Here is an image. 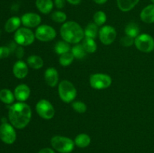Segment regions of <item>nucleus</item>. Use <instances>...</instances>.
<instances>
[{
    "instance_id": "1",
    "label": "nucleus",
    "mask_w": 154,
    "mask_h": 153,
    "mask_svg": "<svg viewBox=\"0 0 154 153\" xmlns=\"http://www.w3.org/2000/svg\"><path fill=\"white\" fill-rule=\"evenodd\" d=\"M31 118V108L24 102H18L11 106L9 108V121L11 124L16 128H24L29 123Z\"/></svg>"
},
{
    "instance_id": "32",
    "label": "nucleus",
    "mask_w": 154,
    "mask_h": 153,
    "mask_svg": "<svg viewBox=\"0 0 154 153\" xmlns=\"http://www.w3.org/2000/svg\"><path fill=\"white\" fill-rule=\"evenodd\" d=\"M120 44H121L122 46L129 47V46H132L133 44H135V38L130 37V36L125 35L120 39Z\"/></svg>"
},
{
    "instance_id": "6",
    "label": "nucleus",
    "mask_w": 154,
    "mask_h": 153,
    "mask_svg": "<svg viewBox=\"0 0 154 153\" xmlns=\"http://www.w3.org/2000/svg\"><path fill=\"white\" fill-rule=\"evenodd\" d=\"M112 79L111 76L105 74H94L90 77V84L92 88L95 89H105L111 85Z\"/></svg>"
},
{
    "instance_id": "14",
    "label": "nucleus",
    "mask_w": 154,
    "mask_h": 153,
    "mask_svg": "<svg viewBox=\"0 0 154 153\" xmlns=\"http://www.w3.org/2000/svg\"><path fill=\"white\" fill-rule=\"evenodd\" d=\"M30 95V88L26 84H20L14 89L15 98L20 102H24Z\"/></svg>"
},
{
    "instance_id": "15",
    "label": "nucleus",
    "mask_w": 154,
    "mask_h": 153,
    "mask_svg": "<svg viewBox=\"0 0 154 153\" xmlns=\"http://www.w3.org/2000/svg\"><path fill=\"white\" fill-rule=\"evenodd\" d=\"M45 80L46 83L51 87H54L58 84L59 74L54 68H49L45 72Z\"/></svg>"
},
{
    "instance_id": "7",
    "label": "nucleus",
    "mask_w": 154,
    "mask_h": 153,
    "mask_svg": "<svg viewBox=\"0 0 154 153\" xmlns=\"http://www.w3.org/2000/svg\"><path fill=\"white\" fill-rule=\"evenodd\" d=\"M135 45L141 52H150L154 50V39L148 34H141L135 38Z\"/></svg>"
},
{
    "instance_id": "19",
    "label": "nucleus",
    "mask_w": 154,
    "mask_h": 153,
    "mask_svg": "<svg viewBox=\"0 0 154 153\" xmlns=\"http://www.w3.org/2000/svg\"><path fill=\"white\" fill-rule=\"evenodd\" d=\"M139 0H117V7L123 12H128L133 9Z\"/></svg>"
},
{
    "instance_id": "12",
    "label": "nucleus",
    "mask_w": 154,
    "mask_h": 153,
    "mask_svg": "<svg viewBox=\"0 0 154 153\" xmlns=\"http://www.w3.org/2000/svg\"><path fill=\"white\" fill-rule=\"evenodd\" d=\"M42 22V18L38 14L26 13L21 17V22L27 28H35Z\"/></svg>"
},
{
    "instance_id": "31",
    "label": "nucleus",
    "mask_w": 154,
    "mask_h": 153,
    "mask_svg": "<svg viewBox=\"0 0 154 153\" xmlns=\"http://www.w3.org/2000/svg\"><path fill=\"white\" fill-rule=\"evenodd\" d=\"M72 108L78 113H84L87 111V105L82 101H75L72 103Z\"/></svg>"
},
{
    "instance_id": "38",
    "label": "nucleus",
    "mask_w": 154,
    "mask_h": 153,
    "mask_svg": "<svg viewBox=\"0 0 154 153\" xmlns=\"http://www.w3.org/2000/svg\"><path fill=\"white\" fill-rule=\"evenodd\" d=\"M96 4H103L105 3H106V2L108 0H93Z\"/></svg>"
},
{
    "instance_id": "18",
    "label": "nucleus",
    "mask_w": 154,
    "mask_h": 153,
    "mask_svg": "<svg viewBox=\"0 0 154 153\" xmlns=\"http://www.w3.org/2000/svg\"><path fill=\"white\" fill-rule=\"evenodd\" d=\"M22 23L21 22V19H20L17 16H12L9 18L5 22V30L7 32H13L17 31L19 28L20 26Z\"/></svg>"
},
{
    "instance_id": "9",
    "label": "nucleus",
    "mask_w": 154,
    "mask_h": 153,
    "mask_svg": "<svg viewBox=\"0 0 154 153\" xmlns=\"http://www.w3.org/2000/svg\"><path fill=\"white\" fill-rule=\"evenodd\" d=\"M35 35L40 41L48 42L55 38L57 36V32L51 26L42 25L36 28Z\"/></svg>"
},
{
    "instance_id": "22",
    "label": "nucleus",
    "mask_w": 154,
    "mask_h": 153,
    "mask_svg": "<svg viewBox=\"0 0 154 153\" xmlns=\"http://www.w3.org/2000/svg\"><path fill=\"white\" fill-rule=\"evenodd\" d=\"M54 50L58 55H63L66 52H70V44L65 40H59L54 46Z\"/></svg>"
},
{
    "instance_id": "5",
    "label": "nucleus",
    "mask_w": 154,
    "mask_h": 153,
    "mask_svg": "<svg viewBox=\"0 0 154 153\" xmlns=\"http://www.w3.org/2000/svg\"><path fill=\"white\" fill-rule=\"evenodd\" d=\"M14 38L15 42L20 46H29L34 42L35 35L29 28L23 27L17 30Z\"/></svg>"
},
{
    "instance_id": "35",
    "label": "nucleus",
    "mask_w": 154,
    "mask_h": 153,
    "mask_svg": "<svg viewBox=\"0 0 154 153\" xmlns=\"http://www.w3.org/2000/svg\"><path fill=\"white\" fill-rule=\"evenodd\" d=\"M54 4L57 8L62 9L65 7L66 0H54Z\"/></svg>"
},
{
    "instance_id": "2",
    "label": "nucleus",
    "mask_w": 154,
    "mask_h": 153,
    "mask_svg": "<svg viewBox=\"0 0 154 153\" xmlns=\"http://www.w3.org/2000/svg\"><path fill=\"white\" fill-rule=\"evenodd\" d=\"M60 34L63 40L69 44H78L84 39V31L75 21L64 22L60 28Z\"/></svg>"
},
{
    "instance_id": "36",
    "label": "nucleus",
    "mask_w": 154,
    "mask_h": 153,
    "mask_svg": "<svg viewBox=\"0 0 154 153\" xmlns=\"http://www.w3.org/2000/svg\"><path fill=\"white\" fill-rule=\"evenodd\" d=\"M38 153H55L54 150L51 148H44L38 152Z\"/></svg>"
},
{
    "instance_id": "16",
    "label": "nucleus",
    "mask_w": 154,
    "mask_h": 153,
    "mask_svg": "<svg viewBox=\"0 0 154 153\" xmlns=\"http://www.w3.org/2000/svg\"><path fill=\"white\" fill-rule=\"evenodd\" d=\"M141 20L145 23H153L154 22V4L146 6L140 14Z\"/></svg>"
},
{
    "instance_id": "33",
    "label": "nucleus",
    "mask_w": 154,
    "mask_h": 153,
    "mask_svg": "<svg viewBox=\"0 0 154 153\" xmlns=\"http://www.w3.org/2000/svg\"><path fill=\"white\" fill-rule=\"evenodd\" d=\"M10 48L8 46H0V58H7L11 53Z\"/></svg>"
},
{
    "instance_id": "20",
    "label": "nucleus",
    "mask_w": 154,
    "mask_h": 153,
    "mask_svg": "<svg viewBox=\"0 0 154 153\" xmlns=\"http://www.w3.org/2000/svg\"><path fill=\"white\" fill-rule=\"evenodd\" d=\"M27 64L33 69H40L43 67L44 61L39 56L32 55L27 58Z\"/></svg>"
},
{
    "instance_id": "25",
    "label": "nucleus",
    "mask_w": 154,
    "mask_h": 153,
    "mask_svg": "<svg viewBox=\"0 0 154 153\" xmlns=\"http://www.w3.org/2000/svg\"><path fill=\"white\" fill-rule=\"evenodd\" d=\"M83 46L87 53H93L97 49V44L93 38H85L83 40Z\"/></svg>"
},
{
    "instance_id": "23",
    "label": "nucleus",
    "mask_w": 154,
    "mask_h": 153,
    "mask_svg": "<svg viewBox=\"0 0 154 153\" xmlns=\"http://www.w3.org/2000/svg\"><path fill=\"white\" fill-rule=\"evenodd\" d=\"M14 94L8 88H3L0 91V100L6 104H11L14 100Z\"/></svg>"
},
{
    "instance_id": "13",
    "label": "nucleus",
    "mask_w": 154,
    "mask_h": 153,
    "mask_svg": "<svg viewBox=\"0 0 154 153\" xmlns=\"http://www.w3.org/2000/svg\"><path fill=\"white\" fill-rule=\"evenodd\" d=\"M29 72L28 64L23 61L16 62L15 64H14L13 67V73L14 75L16 76L17 79H23L27 76Z\"/></svg>"
},
{
    "instance_id": "26",
    "label": "nucleus",
    "mask_w": 154,
    "mask_h": 153,
    "mask_svg": "<svg viewBox=\"0 0 154 153\" xmlns=\"http://www.w3.org/2000/svg\"><path fill=\"white\" fill-rule=\"evenodd\" d=\"M125 33H126V35L135 38L139 35V27L135 22H129V24L126 25V28H125Z\"/></svg>"
},
{
    "instance_id": "24",
    "label": "nucleus",
    "mask_w": 154,
    "mask_h": 153,
    "mask_svg": "<svg viewBox=\"0 0 154 153\" xmlns=\"http://www.w3.org/2000/svg\"><path fill=\"white\" fill-rule=\"evenodd\" d=\"M99 32L98 26L95 22H90L84 29V35H85V38H90L94 39L99 34Z\"/></svg>"
},
{
    "instance_id": "4",
    "label": "nucleus",
    "mask_w": 154,
    "mask_h": 153,
    "mask_svg": "<svg viewBox=\"0 0 154 153\" xmlns=\"http://www.w3.org/2000/svg\"><path fill=\"white\" fill-rule=\"evenodd\" d=\"M51 146L57 152L61 153H69L74 149L75 142L66 136H54L51 138Z\"/></svg>"
},
{
    "instance_id": "21",
    "label": "nucleus",
    "mask_w": 154,
    "mask_h": 153,
    "mask_svg": "<svg viewBox=\"0 0 154 153\" xmlns=\"http://www.w3.org/2000/svg\"><path fill=\"white\" fill-rule=\"evenodd\" d=\"M74 142L77 146L80 148H85L90 145L91 139H90V136L87 134H80L75 137Z\"/></svg>"
},
{
    "instance_id": "39",
    "label": "nucleus",
    "mask_w": 154,
    "mask_h": 153,
    "mask_svg": "<svg viewBox=\"0 0 154 153\" xmlns=\"http://www.w3.org/2000/svg\"><path fill=\"white\" fill-rule=\"evenodd\" d=\"M150 1H151L152 2H153V4H154V0H150Z\"/></svg>"
},
{
    "instance_id": "34",
    "label": "nucleus",
    "mask_w": 154,
    "mask_h": 153,
    "mask_svg": "<svg viewBox=\"0 0 154 153\" xmlns=\"http://www.w3.org/2000/svg\"><path fill=\"white\" fill-rule=\"evenodd\" d=\"M14 52L16 56L18 58H21L24 55V50L22 46H17L16 48L14 50Z\"/></svg>"
},
{
    "instance_id": "3",
    "label": "nucleus",
    "mask_w": 154,
    "mask_h": 153,
    "mask_svg": "<svg viewBox=\"0 0 154 153\" xmlns=\"http://www.w3.org/2000/svg\"><path fill=\"white\" fill-rule=\"evenodd\" d=\"M59 96L65 103H71L77 96V90L72 82L69 80L61 81L58 86Z\"/></svg>"
},
{
    "instance_id": "10",
    "label": "nucleus",
    "mask_w": 154,
    "mask_h": 153,
    "mask_svg": "<svg viewBox=\"0 0 154 153\" xmlns=\"http://www.w3.org/2000/svg\"><path fill=\"white\" fill-rule=\"evenodd\" d=\"M17 138L16 131L14 126L8 122H2L0 125V139L6 144H12Z\"/></svg>"
},
{
    "instance_id": "11",
    "label": "nucleus",
    "mask_w": 154,
    "mask_h": 153,
    "mask_svg": "<svg viewBox=\"0 0 154 153\" xmlns=\"http://www.w3.org/2000/svg\"><path fill=\"white\" fill-rule=\"evenodd\" d=\"M99 37L103 44L110 45L115 40L117 32L111 26H105L99 29Z\"/></svg>"
},
{
    "instance_id": "29",
    "label": "nucleus",
    "mask_w": 154,
    "mask_h": 153,
    "mask_svg": "<svg viewBox=\"0 0 154 153\" xmlns=\"http://www.w3.org/2000/svg\"><path fill=\"white\" fill-rule=\"evenodd\" d=\"M106 14H105V12L102 11V10H99V11L96 12L94 14V15H93V21H94V22L98 26L104 25L105 23V22H106Z\"/></svg>"
},
{
    "instance_id": "27",
    "label": "nucleus",
    "mask_w": 154,
    "mask_h": 153,
    "mask_svg": "<svg viewBox=\"0 0 154 153\" xmlns=\"http://www.w3.org/2000/svg\"><path fill=\"white\" fill-rule=\"evenodd\" d=\"M71 52L73 54L74 57L75 58H78V59H82V58H84L87 56V53L85 50H84L83 45L79 44L75 45L72 48V51Z\"/></svg>"
},
{
    "instance_id": "30",
    "label": "nucleus",
    "mask_w": 154,
    "mask_h": 153,
    "mask_svg": "<svg viewBox=\"0 0 154 153\" xmlns=\"http://www.w3.org/2000/svg\"><path fill=\"white\" fill-rule=\"evenodd\" d=\"M51 17L53 21L58 22V23L64 22L67 19V16H66V13L60 11V10H57V11H54V13H52Z\"/></svg>"
},
{
    "instance_id": "17",
    "label": "nucleus",
    "mask_w": 154,
    "mask_h": 153,
    "mask_svg": "<svg viewBox=\"0 0 154 153\" xmlns=\"http://www.w3.org/2000/svg\"><path fill=\"white\" fill-rule=\"evenodd\" d=\"M35 5L41 13L47 14L52 10L54 2L52 0H36Z\"/></svg>"
},
{
    "instance_id": "28",
    "label": "nucleus",
    "mask_w": 154,
    "mask_h": 153,
    "mask_svg": "<svg viewBox=\"0 0 154 153\" xmlns=\"http://www.w3.org/2000/svg\"><path fill=\"white\" fill-rule=\"evenodd\" d=\"M74 58H75V57H74L72 52H68L60 56L59 62L62 66L66 67V66H69L72 64V62L74 61Z\"/></svg>"
},
{
    "instance_id": "8",
    "label": "nucleus",
    "mask_w": 154,
    "mask_h": 153,
    "mask_svg": "<svg viewBox=\"0 0 154 153\" xmlns=\"http://www.w3.org/2000/svg\"><path fill=\"white\" fill-rule=\"evenodd\" d=\"M36 112L40 117L44 119H51L55 115V110L54 106L49 100L42 99L38 100L35 106Z\"/></svg>"
},
{
    "instance_id": "37",
    "label": "nucleus",
    "mask_w": 154,
    "mask_h": 153,
    "mask_svg": "<svg viewBox=\"0 0 154 153\" xmlns=\"http://www.w3.org/2000/svg\"><path fill=\"white\" fill-rule=\"evenodd\" d=\"M66 1L69 3H70V4H74V5H77V4H80L81 0H66Z\"/></svg>"
}]
</instances>
